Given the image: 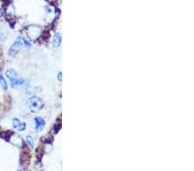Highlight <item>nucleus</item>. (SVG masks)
Returning a JSON list of instances; mask_svg holds the SVG:
<instances>
[{"label": "nucleus", "instance_id": "obj_1", "mask_svg": "<svg viewBox=\"0 0 194 171\" xmlns=\"http://www.w3.org/2000/svg\"><path fill=\"white\" fill-rule=\"evenodd\" d=\"M28 105H29V107L32 112H37L42 108L43 102H42V98H38L37 96H34L28 100Z\"/></svg>", "mask_w": 194, "mask_h": 171}, {"label": "nucleus", "instance_id": "obj_2", "mask_svg": "<svg viewBox=\"0 0 194 171\" xmlns=\"http://www.w3.org/2000/svg\"><path fill=\"white\" fill-rule=\"evenodd\" d=\"M22 47H23V45H22V43H21L19 38L17 37L16 40V42L13 43L12 46L11 47V49H9L8 55H9L10 56H15V55L18 53V51L20 50V49H21Z\"/></svg>", "mask_w": 194, "mask_h": 171}, {"label": "nucleus", "instance_id": "obj_3", "mask_svg": "<svg viewBox=\"0 0 194 171\" xmlns=\"http://www.w3.org/2000/svg\"><path fill=\"white\" fill-rule=\"evenodd\" d=\"M35 124H36V126H35L36 131L37 132H40L44 129L46 122H45L44 119H42V117H37L35 119Z\"/></svg>", "mask_w": 194, "mask_h": 171}, {"label": "nucleus", "instance_id": "obj_4", "mask_svg": "<svg viewBox=\"0 0 194 171\" xmlns=\"http://www.w3.org/2000/svg\"><path fill=\"white\" fill-rule=\"evenodd\" d=\"M23 85H27V80L24 79H12L11 80V86L12 87H16L17 86H23Z\"/></svg>", "mask_w": 194, "mask_h": 171}, {"label": "nucleus", "instance_id": "obj_5", "mask_svg": "<svg viewBox=\"0 0 194 171\" xmlns=\"http://www.w3.org/2000/svg\"><path fill=\"white\" fill-rule=\"evenodd\" d=\"M61 43V37L59 33H55L53 39V48L58 49Z\"/></svg>", "mask_w": 194, "mask_h": 171}, {"label": "nucleus", "instance_id": "obj_6", "mask_svg": "<svg viewBox=\"0 0 194 171\" xmlns=\"http://www.w3.org/2000/svg\"><path fill=\"white\" fill-rule=\"evenodd\" d=\"M5 73H6V76H7L9 79H11V80L17 78V73H16L15 70H13V69H8V70H6Z\"/></svg>", "mask_w": 194, "mask_h": 171}, {"label": "nucleus", "instance_id": "obj_7", "mask_svg": "<svg viewBox=\"0 0 194 171\" xmlns=\"http://www.w3.org/2000/svg\"><path fill=\"white\" fill-rule=\"evenodd\" d=\"M0 86H2V88L4 91H6L8 89V86H7V83H6V80H4V78L1 74H0Z\"/></svg>", "mask_w": 194, "mask_h": 171}, {"label": "nucleus", "instance_id": "obj_8", "mask_svg": "<svg viewBox=\"0 0 194 171\" xmlns=\"http://www.w3.org/2000/svg\"><path fill=\"white\" fill-rule=\"evenodd\" d=\"M18 38H19V40H20V42H21L23 47H24V48H30V47H31V44H30L26 39L23 38V37H18Z\"/></svg>", "mask_w": 194, "mask_h": 171}, {"label": "nucleus", "instance_id": "obj_9", "mask_svg": "<svg viewBox=\"0 0 194 171\" xmlns=\"http://www.w3.org/2000/svg\"><path fill=\"white\" fill-rule=\"evenodd\" d=\"M26 142H27V144L31 147V148L34 147V140H33V138H32L31 136H27V137H26Z\"/></svg>", "mask_w": 194, "mask_h": 171}, {"label": "nucleus", "instance_id": "obj_10", "mask_svg": "<svg viewBox=\"0 0 194 171\" xmlns=\"http://www.w3.org/2000/svg\"><path fill=\"white\" fill-rule=\"evenodd\" d=\"M21 121L18 119H16V118H15V119H12V124H13V127L14 128H17L19 125H20V124H21Z\"/></svg>", "mask_w": 194, "mask_h": 171}, {"label": "nucleus", "instance_id": "obj_11", "mask_svg": "<svg viewBox=\"0 0 194 171\" xmlns=\"http://www.w3.org/2000/svg\"><path fill=\"white\" fill-rule=\"evenodd\" d=\"M17 128H18V130H19L20 131H25V129H26V124L24 122L21 123L20 125H19Z\"/></svg>", "mask_w": 194, "mask_h": 171}, {"label": "nucleus", "instance_id": "obj_12", "mask_svg": "<svg viewBox=\"0 0 194 171\" xmlns=\"http://www.w3.org/2000/svg\"><path fill=\"white\" fill-rule=\"evenodd\" d=\"M54 128H55V131H54V133H58V131H60V129L61 128V124L55 125V126H54Z\"/></svg>", "mask_w": 194, "mask_h": 171}, {"label": "nucleus", "instance_id": "obj_13", "mask_svg": "<svg viewBox=\"0 0 194 171\" xmlns=\"http://www.w3.org/2000/svg\"><path fill=\"white\" fill-rule=\"evenodd\" d=\"M57 78H58V80L61 82V80H62V73H61V72H59V73H58Z\"/></svg>", "mask_w": 194, "mask_h": 171}, {"label": "nucleus", "instance_id": "obj_14", "mask_svg": "<svg viewBox=\"0 0 194 171\" xmlns=\"http://www.w3.org/2000/svg\"><path fill=\"white\" fill-rule=\"evenodd\" d=\"M3 17V12H2V10L0 9V17Z\"/></svg>", "mask_w": 194, "mask_h": 171}]
</instances>
